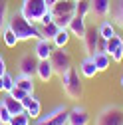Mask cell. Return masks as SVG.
Instances as JSON below:
<instances>
[{"instance_id":"34","label":"cell","mask_w":123,"mask_h":125,"mask_svg":"<svg viewBox=\"0 0 123 125\" xmlns=\"http://www.w3.org/2000/svg\"><path fill=\"white\" fill-rule=\"evenodd\" d=\"M56 2H58V0H46V4H48V8H52V6L56 4Z\"/></svg>"},{"instance_id":"3","label":"cell","mask_w":123,"mask_h":125,"mask_svg":"<svg viewBox=\"0 0 123 125\" xmlns=\"http://www.w3.org/2000/svg\"><path fill=\"white\" fill-rule=\"evenodd\" d=\"M50 10L54 14V22L60 28H68L70 20L75 16V2L73 0H58Z\"/></svg>"},{"instance_id":"22","label":"cell","mask_w":123,"mask_h":125,"mask_svg":"<svg viewBox=\"0 0 123 125\" xmlns=\"http://www.w3.org/2000/svg\"><path fill=\"white\" fill-rule=\"evenodd\" d=\"M14 82H16V87L24 89L26 93H34V80H32L30 75H22V73H18L16 77H14Z\"/></svg>"},{"instance_id":"11","label":"cell","mask_w":123,"mask_h":125,"mask_svg":"<svg viewBox=\"0 0 123 125\" xmlns=\"http://www.w3.org/2000/svg\"><path fill=\"white\" fill-rule=\"evenodd\" d=\"M54 50H56V48H54L52 40H46V38L36 40L34 54H36V58H38V60H50V56H52V52H54Z\"/></svg>"},{"instance_id":"19","label":"cell","mask_w":123,"mask_h":125,"mask_svg":"<svg viewBox=\"0 0 123 125\" xmlns=\"http://www.w3.org/2000/svg\"><path fill=\"white\" fill-rule=\"evenodd\" d=\"M0 101H2V103L8 107V111H10L12 115H18V113H22V111H24V105H22V101H20V99H14V97L10 95V93H6V95H4L2 99H0Z\"/></svg>"},{"instance_id":"27","label":"cell","mask_w":123,"mask_h":125,"mask_svg":"<svg viewBox=\"0 0 123 125\" xmlns=\"http://www.w3.org/2000/svg\"><path fill=\"white\" fill-rule=\"evenodd\" d=\"M8 125H30V115L26 113V109L22 113H18V115H12V119H10Z\"/></svg>"},{"instance_id":"25","label":"cell","mask_w":123,"mask_h":125,"mask_svg":"<svg viewBox=\"0 0 123 125\" xmlns=\"http://www.w3.org/2000/svg\"><path fill=\"white\" fill-rule=\"evenodd\" d=\"M2 40H4V44L8 46V48H14V46L18 44V38H16V34L12 32V28H10L8 24L2 28Z\"/></svg>"},{"instance_id":"30","label":"cell","mask_w":123,"mask_h":125,"mask_svg":"<svg viewBox=\"0 0 123 125\" xmlns=\"http://www.w3.org/2000/svg\"><path fill=\"white\" fill-rule=\"evenodd\" d=\"M10 119H12V113L8 111V107L0 101V123H10Z\"/></svg>"},{"instance_id":"29","label":"cell","mask_w":123,"mask_h":125,"mask_svg":"<svg viewBox=\"0 0 123 125\" xmlns=\"http://www.w3.org/2000/svg\"><path fill=\"white\" fill-rule=\"evenodd\" d=\"M2 85H4V91H6V93H8L14 85H16V82H14V75H12V73L6 72V73L2 75Z\"/></svg>"},{"instance_id":"12","label":"cell","mask_w":123,"mask_h":125,"mask_svg":"<svg viewBox=\"0 0 123 125\" xmlns=\"http://www.w3.org/2000/svg\"><path fill=\"white\" fill-rule=\"evenodd\" d=\"M99 32L97 28H87V32L83 36V46H85V52L87 56H91L93 52H97V44H99Z\"/></svg>"},{"instance_id":"8","label":"cell","mask_w":123,"mask_h":125,"mask_svg":"<svg viewBox=\"0 0 123 125\" xmlns=\"http://www.w3.org/2000/svg\"><path fill=\"white\" fill-rule=\"evenodd\" d=\"M66 125H89V111L83 105H75L68 111V123Z\"/></svg>"},{"instance_id":"35","label":"cell","mask_w":123,"mask_h":125,"mask_svg":"<svg viewBox=\"0 0 123 125\" xmlns=\"http://www.w3.org/2000/svg\"><path fill=\"white\" fill-rule=\"evenodd\" d=\"M0 91H4V85H2V77H0Z\"/></svg>"},{"instance_id":"38","label":"cell","mask_w":123,"mask_h":125,"mask_svg":"<svg viewBox=\"0 0 123 125\" xmlns=\"http://www.w3.org/2000/svg\"><path fill=\"white\" fill-rule=\"evenodd\" d=\"M73 2H78V0H73Z\"/></svg>"},{"instance_id":"26","label":"cell","mask_w":123,"mask_h":125,"mask_svg":"<svg viewBox=\"0 0 123 125\" xmlns=\"http://www.w3.org/2000/svg\"><path fill=\"white\" fill-rule=\"evenodd\" d=\"M89 14H91V2L89 0H78V2H75V16L85 18Z\"/></svg>"},{"instance_id":"32","label":"cell","mask_w":123,"mask_h":125,"mask_svg":"<svg viewBox=\"0 0 123 125\" xmlns=\"http://www.w3.org/2000/svg\"><path fill=\"white\" fill-rule=\"evenodd\" d=\"M52 20H54V14H52V10L48 8V10H46V14L40 18V22H38V24H48V22H52Z\"/></svg>"},{"instance_id":"6","label":"cell","mask_w":123,"mask_h":125,"mask_svg":"<svg viewBox=\"0 0 123 125\" xmlns=\"http://www.w3.org/2000/svg\"><path fill=\"white\" fill-rule=\"evenodd\" d=\"M95 125H123V107L107 105L95 117Z\"/></svg>"},{"instance_id":"31","label":"cell","mask_w":123,"mask_h":125,"mask_svg":"<svg viewBox=\"0 0 123 125\" xmlns=\"http://www.w3.org/2000/svg\"><path fill=\"white\" fill-rule=\"evenodd\" d=\"M8 93H10V95H12L14 99H20V101H22V99H24L26 95H30V93H26L24 89H20V87H16V85H14V87H12V89H10Z\"/></svg>"},{"instance_id":"14","label":"cell","mask_w":123,"mask_h":125,"mask_svg":"<svg viewBox=\"0 0 123 125\" xmlns=\"http://www.w3.org/2000/svg\"><path fill=\"white\" fill-rule=\"evenodd\" d=\"M36 75L40 82H50L54 75V68L50 60H38V68H36Z\"/></svg>"},{"instance_id":"13","label":"cell","mask_w":123,"mask_h":125,"mask_svg":"<svg viewBox=\"0 0 123 125\" xmlns=\"http://www.w3.org/2000/svg\"><path fill=\"white\" fill-rule=\"evenodd\" d=\"M68 30H70V34H72V36L83 40V36H85V32H87L85 18H82V16H73V18L70 20V24H68Z\"/></svg>"},{"instance_id":"2","label":"cell","mask_w":123,"mask_h":125,"mask_svg":"<svg viewBox=\"0 0 123 125\" xmlns=\"http://www.w3.org/2000/svg\"><path fill=\"white\" fill-rule=\"evenodd\" d=\"M60 80H62V87H64V91L68 93L70 99H82V95H83V83L80 80L78 70L70 68Z\"/></svg>"},{"instance_id":"21","label":"cell","mask_w":123,"mask_h":125,"mask_svg":"<svg viewBox=\"0 0 123 125\" xmlns=\"http://www.w3.org/2000/svg\"><path fill=\"white\" fill-rule=\"evenodd\" d=\"M72 34H70V30L68 28H60L58 30V34L52 38V44H54V48H66L68 42H70Z\"/></svg>"},{"instance_id":"18","label":"cell","mask_w":123,"mask_h":125,"mask_svg":"<svg viewBox=\"0 0 123 125\" xmlns=\"http://www.w3.org/2000/svg\"><path fill=\"white\" fill-rule=\"evenodd\" d=\"M38 26V34H40V38H46V40H52L56 34H58V30H60V26L52 20V22H48V24H36Z\"/></svg>"},{"instance_id":"23","label":"cell","mask_w":123,"mask_h":125,"mask_svg":"<svg viewBox=\"0 0 123 125\" xmlns=\"http://www.w3.org/2000/svg\"><path fill=\"white\" fill-rule=\"evenodd\" d=\"M97 32H99V36H101L103 40H109V38L115 36V24L109 22V20H103V22L99 24V28H97Z\"/></svg>"},{"instance_id":"5","label":"cell","mask_w":123,"mask_h":125,"mask_svg":"<svg viewBox=\"0 0 123 125\" xmlns=\"http://www.w3.org/2000/svg\"><path fill=\"white\" fill-rule=\"evenodd\" d=\"M50 62H52V68H54V73L56 75H64L70 68H72V54L66 50V48H56L50 56Z\"/></svg>"},{"instance_id":"7","label":"cell","mask_w":123,"mask_h":125,"mask_svg":"<svg viewBox=\"0 0 123 125\" xmlns=\"http://www.w3.org/2000/svg\"><path fill=\"white\" fill-rule=\"evenodd\" d=\"M68 111H70L68 107L60 105V107L54 109V111H50L48 115L38 117V123L36 125H66L68 123Z\"/></svg>"},{"instance_id":"20","label":"cell","mask_w":123,"mask_h":125,"mask_svg":"<svg viewBox=\"0 0 123 125\" xmlns=\"http://www.w3.org/2000/svg\"><path fill=\"white\" fill-rule=\"evenodd\" d=\"M80 73H82L83 77H95V73H99L97 68H95V64H93V60H91V56H87V58L82 60V64H80Z\"/></svg>"},{"instance_id":"1","label":"cell","mask_w":123,"mask_h":125,"mask_svg":"<svg viewBox=\"0 0 123 125\" xmlns=\"http://www.w3.org/2000/svg\"><path fill=\"white\" fill-rule=\"evenodd\" d=\"M8 26L12 28V32L16 34L18 42H28V40H40V34H38V26L34 22L26 20L20 10L14 12L8 16Z\"/></svg>"},{"instance_id":"24","label":"cell","mask_w":123,"mask_h":125,"mask_svg":"<svg viewBox=\"0 0 123 125\" xmlns=\"http://www.w3.org/2000/svg\"><path fill=\"white\" fill-rule=\"evenodd\" d=\"M40 111H42V103L38 97L32 95V101H30V105L26 107V113L30 115V119H38L40 117Z\"/></svg>"},{"instance_id":"28","label":"cell","mask_w":123,"mask_h":125,"mask_svg":"<svg viewBox=\"0 0 123 125\" xmlns=\"http://www.w3.org/2000/svg\"><path fill=\"white\" fill-rule=\"evenodd\" d=\"M6 24H8V2L0 0V32H2V28Z\"/></svg>"},{"instance_id":"4","label":"cell","mask_w":123,"mask_h":125,"mask_svg":"<svg viewBox=\"0 0 123 125\" xmlns=\"http://www.w3.org/2000/svg\"><path fill=\"white\" fill-rule=\"evenodd\" d=\"M46 10H48L46 0H22V4H20V14L34 24L40 22V18L46 14Z\"/></svg>"},{"instance_id":"36","label":"cell","mask_w":123,"mask_h":125,"mask_svg":"<svg viewBox=\"0 0 123 125\" xmlns=\"http://www.w3.org/2000/svg\"><path fill=\"white\" fill-rule=\"evenodd\" d=\"M121 87H123V73H121Z\"/></svg>"},{"instance_id":"33","label":"cell","mask_w":123,"mask_h":125,"mask_svg":"<svg viewBox=\"0 0 123 125\" xmlns=\"http://www.w3.org/2000/svg\"><path fill=\"white\" fill-rule=\"evenodd\" d=\"M6 73V62H4V58L0 56V77H2Z\"/></svg>"},{"instance_id":"16","label":"cell","mask_w":123,"mask_h":125,"mask_svg":"<svg viewBox=\"0 0 123 125\" xmlns=\"http://www.w3.org/2000/svg\"><path fill=\"white\" fill-rule=\"evenodd\" d=\"M91 60H93L97 72H105L107 68L111 66V56L107 54V52H99V50H97V52L91 54Z\"/></svg>"},{"instance_id":"17","label":"cell","mask_w":123,"mask_h":125,"mask_svg":"<svg viewBox=\"0 0 123 125\" xmlns=\"http://www.w3.org/2000/svg\"><path fill=\"white\" fill-rule=\"evenodd\" d=\"M109 14H111V22H113L115 26H119V28L123 30V0H117V2H111Z\"/></svg>"},{"instance_id":"37","label":"cell","mask_w":123,"mask_h":125,"mask_svg":"<svg viewBox=\"0 0 123 125\" xmlns=\"http://www.w3.org/2000/svg\"><path fill=\"white\" fill-rule=\"evenodd\" d=\"M0 125H8V123H0Z\"/></svg>"},{"instance_id":"15","label":"cell","mask_w":123,"mask_h":125,"mask_svg":"<svg viewBox=\"0 0 123 125\" xmlns=\"http://www.w3.org/2000/svg\"><path fill=\"white\" fill-rule=\"evenodd\" d=\"M91 2V14L97 18L109 16V8H111V0H89Z\"/></svg>"},{"instance_id":"10","label":"cell","mask_w":123,"mask_h":125,"mask_svg":"<svg viewBox=\"0 0 123 125\" xmlns=\"http://www.w3.org/2000/svg\"><path fill=\"white\" fill-rule=\"evenodd\" d=\"M36 68H38V58L36 54H24L18 62V72L22 75H30L32 77L36 73Z\"/></svg>"},{"instance_id":"9","label":"cell","mask_w":123,"mask_h":125,"mask_svg":"<svg viewBox=\"0 0 123 125\" xmlns=\"http://www.w3.org/2000/svg\"><path fill=\"white\" fill-rule=\"evenodd\" d=\"M105 52L111 56V62H121L123 60V38L117 34L113 38H109L105 46Z\"/></svg>"}]
</instances>
